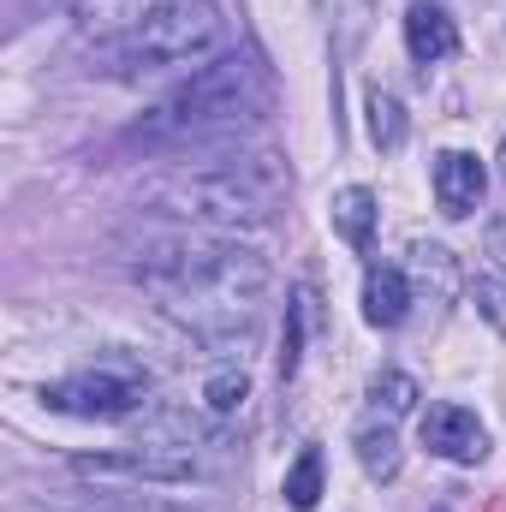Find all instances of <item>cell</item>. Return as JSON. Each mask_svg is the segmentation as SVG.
<instances>
[{
    "instance_id": "9c48e42d",
    "label": "cell",
    "mask_w": 506,
    "mask_h": 512,
    "mask_svg": "<svg viewBox=\"0 0 506 512\" xmlns=\"http://www.w3.org/2000/svg\"><path fill=\"white\" fill-rule=\"evenodd\" d=\"M405 48H411V60H417V66H435V60L459 54V24L447 18V6L417 0V6L405 12Z\"/></svg>"
},
{
    "instance_id": "277c9868",
    "label": "cell",
    "mask_w": 506,
    "mask_h": 512,
    "mask_svg": "<svg viewBox=\"0 0 506 512\" xmlns=\"http://www.w3.org/2000/svg\"><path fill=\"white\" fill-rule=\"evenodd\" d=\"M227 54V18L215 0H155L131 30L114 36V78L203 72Z\"/></svg>"
},
{
    "instance_id": "3957f363",
    "label": "cell",
    "mask_w": 506,
    "mask_h": 512,
    "mask_svg": "<svg viewBox=\"0 0 506 512\" xmlns=\"http://www.w3.org/2000/svg\"><path fill=\"white\" fill-rule=\"evenodd\" d=\"M268 90H262V72L245 54H221L209 60L203 72H191L173 96L155 102V114H143L137 137L143 143H203V137H227L245 120L262 114Z\"/></svg>"
},
{
    "instance_id": "d6986e66",
    "label": "cell",
    "mask_w": 506,
    "mask_h": 512,
    "mask_svg": "<svg viewBox=\"0 0 506 512\" xmlns=\"http://www.w3.org/2000/svg\"><path fill=\"white\" fill-rule=\"evenodd\" d=\"M471 304H477V316H483L495 334H506V286L495 274H477V280H471Z\"/></svg>"
},
{
    "instance_id": "8fae6325",
    "label": "cell",
    "mask_w": 506,
    "mask_h": 512,
    "mask_svg": "<svg viewBox=\"0 0 506 512\" xmlns=\"http://www.w3.org/2000/svg\"><path fill=\"white\" fill-rule=\"evenodd\" d=\"M328 215H334V233H340L352 251H370V245H376V191L346 185V191H334Z\"/></svg>"
},
{
    "instance_id": "ba28073f",
    "label": "cell",
    "mask_w": 506,
    "mask_h": 512,
    "mask_svg": "<svg viewBox=\"0 0 506 512\" xmlns=\"http://www.w3.org/2000/svg\"><path fill=\"white\" fill-rule=\"evenodd\" d=\"M483 191H489V173H483L477 155H465V149H441L435 155V203H441V215L465 221L483 203Z\"/></svg>"
},
{
    "instance_id": "52a82bcc",
    "label": "cell",
    "mask_w": 506,
    "mask_h": 512,
    "mask_svg": "<svg viewBox=\"0 0 506 512\" xmlns=\"http://www.w3.org/2000/svg\"><path fill=\"white\" fill-rule=\"evenodd\" d=\"M423 447L435 453V459H453V465H483V453H489V435H483V423H477V411H465V405H429L423 411Z\"/></svg>"
},
{
    "instance_id": "e0dca14e",
    "label": "cell",
    "mask_w": 506,
    "mask_h": 512,
    "mask_svg": "<svg viewBox=\"0 0 506 512\" xmlns=\"http://www.w3.org/2000/svg\"><path fill=\"white\" fill-rule=\"evenodd\" d=\"M370 405H376L381 417H405L417 405V382L405 370H381L376 382H370Z\"/></svg>"
},
{
    "instance_id": "2e32d148",
    "label": "cell",
    "mask_w": 506,
    "mask_h": 512,
    "mask_svg": "<svg viewBox=\"0 0 506 512\" xmlns=\"http://www.w3.org/2000/svg\"><path fill=\"white\" fill-rule=\"evenodd\" d=\"M364 108H370V143H376L381 155H393V149L405 143V108H399L387 90H370Z\"/></svg>"
},
{
    "instance_id": "4fadbf2b",
    "label": "cell",
    "mask_w": 506,
    "mask_h": 512,
    "mask_svg": "<svg viewBox=\"0 0 506 512\" xmlns=\"http://www.w3.org/2000/svg\"><path fill=\"white\" fill-rule=\"evenodd\" d=\"M352 447H358V465H364L376 483H393L399 465H405V459H399V435H393L387 423H364V429L352 435Z\"/></svg>"
},
{
    "instance_id": "5bb4252c",
    "label": "cell",
    "mask_w": 506,
    "mask_h": 512,
    "mask_svg": "<svg viewBox=\"0 0 506 512\" xmlns=\"http://www.w3.org/2000/svg\"><path fill=\"white\" fill-rule=\"evenodd\" d=\"M310 310H316V292L298 286L292 304H286V340H280V382L298 376V358H304V334H310Z\"/></svg>"
},
{
    "instance_id": "6da1fadb",
    "label": "cell",
    "mask_w": 506,
    "mask_h": 512,
    "mask_svg": "<svg viewBox=\"0 0 506 512\" xmlns=\"http://www.w3.org/2000/svg\"><path fill=\"white\" fill-rule=\"evenodd\" d=\"M137 280L155 310L209 352H233L256 334L268 304V262L233 239H155L137 256Z\"/></svg>"
},
{
    "instance_id": "7a4b0ae2",
    "label": "cell",
    "mask_w": 506,
    "mask_h": 512,
    "mask_svg": "<svg viewBox=\"0 0 506 512\" xmlns=\"http://www.w3.org/2000/svg\"><path fill=\"white\" fill-rule=\"evenodd\" d=\"M286 197V167L274 155H233L227 167H173L143 185V203L197 227H262Z\"/></svg>"
},
{
    "instance_id": "603a6c76",
    "label": "cell",
    "mask_w": 506,
    "mask_h": 512,
    "mask_svg": "<svg viewBox=\"0 0 506 512\" xmlns=\"http://www.w3.org/2000/svg\"><path fill=\"white\" fill-rule=\"evenodd\" d=\"M501 173H506V143H501Z\"/></svg>"
},
{
    "instance_id": "9a60e30c",
    "label": "cell",
    "mask_w": 506,
    "mask_h": 512,
    "mask_svg": "<svg viewBox=\"0 0 506 512\" xmlns=\"http://www.w3.org/2000/svg\"><path fill=\"white\" fill-rule=\"evenodd\" d=\"M322 501V447H304L298 465L286 471V507L292 512H310Z\"/></svg>"
},
{
    "instance_id": "ffe728a7",
    "label": "cell",
    "mask_w": 506,
    "mask_h": 512,
    "mask_svg": "<svg viewBox=\"0 0 506 512\" xmlns=\"http://www.w3.org/2000/svg\"><path fill=\"white\" fill-rule=\"evenodd\" d=\"M483 245H489V256H495V262L506 268V215L495 221V227H489V239H483Z\"/></svg>"
},
{
    "instance_id": "7402d4cb",
    "label": "cell",
    "mask_w": 506,
    "mask_h": 512,
    "mask_svg": "<svg viewBox=\"0 0 506 512\" xmlns=\"http://www.w3.org/2000/svg\"><path fill=\"white\" fill-rule=\"evenodd\" d=\"M495 512H506V495H501V501H495Z\"/></svg>"
},
{
    "instance_id": "44dd1931",
    "label": "cell",
    "mask_w": 506,
    "mask_h": 512,
    "mask_svg": "<svg viewBox=\"0 0 506 512\" xmlns=\"http://www.w3.org/2000/svg\"><path fill=\"white\" fill-rule=\"evenodd\" d=\"M102 512H185V507H161V501H131V507H102Z\"/></svg>"
},
{
    "instance_id": "ac0fdd59",
    "label": "cell",
    "mask_w": 506,
    "mask_h": 512,
    "mask_svg": "<svg viewBox=\"0 0 506 512\" xmlns=\"http://www.w3.org/2000/svg\"><path fill=\"white\" fill-rule=\"evenodd\" d=\"M245 393H251V376H245V370H221V376H209V387H203V399H209V411H215V417L239 411V405H245Z\"/></svg>"
},
{
    "instance_id": "30bf717a",
    "label": "cell",
    "mask_w": 506,
    "mask_h": 512,
    "mask_svg": "<svg viewBox=\"0 0 506 512\" xmlns=\"http://www.w3.org/2000/svg\"><path fill=\"white\" fill-rule=\"evenodd\" d=\"M405 310H411V280H405V268L376 262V268L364 274V322H370V328H399Z\"/></svg>"
},
{
    "instance_id": "5b68a950",
    "label": "cell",
    "mask_w": 506,
    "mask_h": 512,
    "mask_svg": "<svg viewBox=\"0 0 506 512\" xmlns=\"http://www.w3.org/2000/svg\"><path fill=\"white\" fill-rule=\"evenodd\" d=\"M42 399L66 417H90V423H120L131 411H143L149 399V376L131 370V364H96V370H78L66 382L42 387Z\"/></svg>"
},
{
    "instance_id": "7c38bea8",
    "label": "cell",
    "mask_w": 506,
    "mask_h": 512,
    "mask_svg": "<svg viewBox=\"0 0 506 512\" xmlns=\"http://www.w3.org/2000/svg\"><path fill=\"white\" fill-rule=\"evenodd\" d=\"M405 274L417 280V292H429L435 304H447L453 292H459V262L447 245H429V239H417L411 256H405Z\"/></svg>"
},
{
    "instance_id": "8992f818",
    "label": "cell",
    "mask_w": 506,
    "mask_h": 512,
    "mask_svg": "<svg viewBox=\"0 0 506 512\" xmlns=\"http://www.w3.org/2000/svg\"><path fill=\"white\" fill-rule=\"evenodd\" d=\"M72 471L96 477V483H197V477H215V465L191 441H149V447H120V453L72 459Z\"/></svg>"
}]
</instances>
